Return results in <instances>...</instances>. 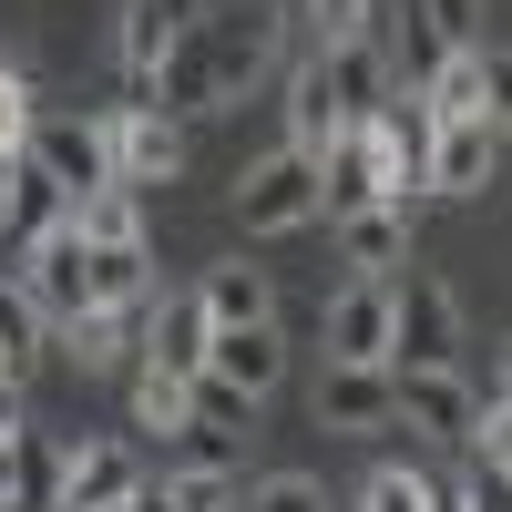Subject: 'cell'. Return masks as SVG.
I'll return each instance as SVG.
<instances>
[{
	"label": "cell",
	"instance_id": "20",
	"mask_svg": "<svg viewBox=\"0 0 512 512\" xmlns=\"http://www.w3.org/2000/svg\"><path fill=\"white\" fill-rule=\"evenodd\" d=\"M154 297V256L144 246H93V308L103 318H134Z\"/></svg>",
	"mask_w": 512,
	"mask_h": 512
},
{
	"label": "cell",
	"instance_id": "42",
	"mask_svg": "<svg viewBox=\"0 0 512 512\" xmlns=\"http://www.w3.org/2000/svg\"><path fill=\"white\" fill-rule=\"evenodd\" d=\"M123 512H134V502H123Z\"/></svg>",
	"mask_w": 512,
	"mask_h": 512
},
{
	"label": "cell",
	"instance_id": "17",
	"mask_svg": "<svg viewBox=\"0 0 512 512\" xmlns=\"http://www.w3.org/2000/svg\"><path fill=\"white\" fill-rule=\"evenodd\" d=\"M52 226H72V195L21 154V164H11V205H0V236H11V246H41Z\"/></svg>",
	"mask_w": 512,
	"mask_h": 512
},
{
	"label": "cell",
	"instance_id": "36",
	"mask_svg": "<svg viewBox=\"0 0 512 512\" xmlns=\"http://www.w3.org/2000/svg\"><path fill=\"white\" fill-rule=\"evenodd\" d=\"M175 11V31H216V0H164Z\"/></svg>",
	"mask_w": 512,
	"mask_h": 512
},
{
	"label": "cell",
	"instance_id": "25",
	"mask_svg": "<svg viewBox=\"0 0 512 512\" xmlns=\"http://www.w3.org/2000/svg\"><path fill=\"white\" fill-rule=\"evenodd\" d=\"M195 379H175V369H144L134 379V410H144V431H185V420H195Z\"/></svg>",
	"mask_w": 512,
	"mask_h": 512
},
{
	"label": "cell",
	"instance_id": "5",
	"mask_svg": "<svg viewBox=\"0 0 512 512\" xmlns=\"http://www.w3.org/2000/svg\"><path fill=\"white\" fill-rule=\"evenodd\" d=\"M103 134H113V185H175L185 175V123H164V113H144V103H113L103 113Z\"/></svg>",
	"mask_w": 512,
	"mask_h": 512
},
{
	"label": "cell",
	"instance_id": "18",
	"mask_svg": "<svg viewBox=\"0 0 512 512\" xmlns=\"http://www.w3.org/2000/svg\"><path fill=\"white\" fill-rule=\"evenodd\" d=\"M175 11L164 0H123V31H113V52H123V82H134V103H144V82L164 72V52H175Z\"/></svg>",
	"mask_w": 512,
	"mask_h": 512
},
{
	"label": "cell",
	"instance_id": "7",
	"mask_svg": "<svg viewBox=\"0 0 512 512\" xmlns=\"http://www.w3.org/2000/svg\"><path fill=\"white\" fill-rule=\"evenodd\" d=\"M390 400H400L410 431H431V441H472V410H482V390L461 369H390Z\"/></svg>",
	"mask_w": 512,
	"mask_h": 512
},
{
	"label": "cell",
	"instance_id": "31",
	"mask_svg": "<svg viewBox=\"0 0 512 512\" xmlns=\"http://www.w3.org/2000/svg\"><path fill=\"white\" fill-rule=\"evenodd\" d=\"M246 512H328V492H318L308 472H267V482L246 492Z\"/></svg>",
	"mask_w": 512,
	"mask_h": 512
},
{
	"label": "cell",
	"instance_id": "26",
	"mask_svg": "<svg viewBox=\"0 0 512 512\" xmlns=\"http://www.w3.org/2000/svg\"><path fill=\"white\" fill-rule=\"evenodd\" d=\"M236 472H164V512H236Z\"/></svg>",
	"mask_w": 512,
	"mask_h": 512
},
{
	"label": "cell",
	"instance_id": "41",
	"mask_svg": "<svg viewBox=\"0 0 512 512\" xmlns=\"http://www.w3.org/2000/svg\"><path fill=\"white\" fill-rule=\"evenodd\" d=\"M502 482H512V461H502Z\"/></svg>",
	"mask_w": 512,
	"mask_h": 512
},
{
	"label": "cell",
	"instance_id": "1",
	"mask_svg": "<svg viewBox=\"0 0 512 512\" xmlns=\"http://www.w3.org/2000/svg\"><path fill=\"white\" fill-rule=\"evenodd\" d=\"M390 369H461V297L431 267L390 277Z\"/></svg>",
	"mask_w": 512,
	"mask_h": 512
},
{
	"label": "cell",
	"instance_id": "21",
	"mask_svg": "<svg viewBox=\"0 0 512 512\" xmlns=\"http://www.w3.org/2000/svg\"><path fill=\"white\" fill-rule=\"evenodd\" d=\"M72 236H82V246H144V195H134V185L82 195V205H72Z\"/></svg>",
	"mask_w": 512,
	"mask_h": 512
},
{
	"label": "cell",
	"instance_id": "13",
	"mask_svg": "<svg viewBox=\"0 0 512 512\" xmlns=\"http://www.w3.org/2000/svg\"><path fill=\"white\" fill-rule=\"evenodd\" d=\"M195 308H205V328H277V287H267V267L226 256V267L195 277Z\"/></svg>",
	"mask_w": 512,
	"mask_h": 512
},
{
	"label": "cell",
	"instance_id": "34",
	"mask_svg": "<svg viewBox=\"0 0 512 512\" xmlns=\"http://www.w3.org/2000/svg\"><path fill=\"white\" fill-rule=\"evenodd\" d=\"M72 349H82V369H103V359H123V318H82V328H62Z\"/></svg>",
	"mask_w": 512,
	"mask_h": 512
},
{
	"label": "cell",
	"instance_id": "19",
	"mask_svg": "<svg viewBox=\"0 0 512 512\" xmlns=\"http://www.w3.org/2000/svg\"><path fill=\"white\" fill-rule=\"evenodd\" d=\"M144 369H175V379H205V349H216V328H205V308L195 297H164L154 308V338H144Z\"/></svg>",
	"mask_w": 512,
	"mask_h": 512
},
{
	"label": "cell",
	"instance_id": "24",
	"mask_svg": "<svg viewBox=\"0 0 512 512\" xmlns=\"http://www.w3.org/2000/svg\"><path fill=\"white\" fill-rule=\"evenodd\" d=\"M420 103H431L441 123H472V113H492V103H482V52H451V62H441V82H431Z\"/></svg>",
	"mask_w": 512,
	"mask_h": 512
},
{
	"label": "cell",
	"instance_id": "27",
	"mask_svg": "<svg viewBox=\"0 0 512 512\" xmlns=\"http://www.w3.org/2000/svg\"><path fill=\"white\" fill-rule=\"evenodd\" d=\"M318 31V52H338V41H369V21H379V0H308V11H297Z\"/></svg>",
	"mask_w": 512,
	"mask_h": 512
},
{
	"label": "cell",
	"instance_id": "6",
	"mask_svg": "<svg viewBox=\"0 0 512 512\" xmlns=\"http://www.w3.org/2000/svg\"><path fill=\"white\" fill-rule=\"evenodd\" d=\"M328 328V359H359V369H390V277H349L318 308Z\"/></svg>",
	"mask_w": 512,
	"mask_h": 512
},
{
	"label": "cell",
	"instance_id": "11",
	"mask_svg": "<svg viewBox=\"0 0 512 512\" xmlns=\"http://www.w3.org/2000/svg\"><path fill=\"white\" fill-rule=\"evenodd\" d=\"M502 175V123L472 113V123H441L431 134V195H482Z\"/></svg>",
	"mask_w": 512,
	"mask_h": 512
},
{
	"label": "cell",
	"instance_id": "38",
	"mask_svg": "<svg viewBox=\"0 0 512 512\" xmlns=\"http://www.w3.org/2000/svg\"><path fill=\"white\" fill-rule=\"evenodd\" d=\"M0 441H21V390H0Z\"/></svg>",
	"mask_w": 512,
	"mask_h": 512
},
{
	"label": "cell",
	"instance_id": "3",
	"mask_svg": "<svg viewBox=\"0 0 512 512\" xmlns=\"http://www.w3.org/2000/svg\"><path fill=\"white\" fill-rule=\"evenodd\" d=\"M21 297L41 308V328H82V318H103V308H93V246H82L72 226H52L41 246H21Z\"/></svg>",
	"mask_w": 512,
	"mask_h": 512
},
{
	"label": "cell",
	"instance_id": "40",
	"mask_svg": "<svg viewBox=\"0 0 512 512\" xmlns=\"http://www.w3.org/2000/svg\"><path fill=\"white\" fill-rule=\"evenodd\" d=\"M11 164H21V154H0V205H11Z\"/></svg>",
	"mask_w": 512,
	"mask_h": 512
},
{
	"label": "cell",
	"instance_id": "12",
	"mask_svg": "<svg viewBox=\"0 0 512 512\" xmlns=\"http://www.w3.org/2000/svg\"><path fill=\"white\" fill-rule=\"evenodd\" d=\"M318 82H328V113L349 123H379V103H390V62L369 52V41H338V52H318Z\"/></svg>",
	"mask_w": 512,
	"mask_h": 512
},
{
	"label": "cell",
	"instance_id": "33",
	"mask_svg": "<svg viewBox=\"0 0 512 512\" xmlns=\"http://www.w3.org/2000/svg\"><path fill=\"white\" fill-rule=\"evenodd\" d=\"M441 512H512V482L502 472H472L461 492H441Z\"/></svg>",
	"mask_w": 512,
	"mask_h": 512
},
{
	"label": "cell",
	"instance_id": "9",
	"mask_svg": "<svg viewBox=\"0 0 512 512\" xmlns=\"http://www.w3.org/2000/svg\"><path fill=\"white\" fill-rule=\"evenodd\" d=\"M144 492V461L123 451V441H82L62 451V512H123Z\"/></svg>",
	"mask_w": 512,
	"mask_h": 512
},
{
	"label": "cell",
	"instance_id": "39",
	"mask_svg": "<svg viewBox=\"0 0 512 512\" xmlns=\"http://www.w3.org/2000/svg\"><path fill=\"white\" fill-rule=\"evenodd\" d=\"M134 512H164V492H154V482H144V492H134Z\"/></svg>",
	"mask_w": 512,
	"mask_h": 512
},
{
	"label": "cell",
	"instance_id": "4",
	"mask_svg": "<svg viewBox=\"0 0 512 512\" xmlns=\"http://www.w3.org/2000/svg\"><path fill=\"white\" fill-rule=\"evenodd\" d=\"M21 154H31L72 205L113 185V134H103V113H31V144H21Z\"/></svg>",
	"mask_w": 512,
	"mask_h": 512
},
{
	"label": "cell",
	"instance_id": "32",
	"mask_svg": "<svg viewBox=\"0 0 512 512\" xmlns=\"http://www.w3.org/2000/svg\"><path fill=\"white\" fill-rule=\"evenodd\" d=\"M21 144H31V82L0 72V154H21Z\"/></svg>",
	"mask_w": 512,
	"mask_h": 512
},
{
	"label": "cell",
	"instance_id": "29",
	"mask_svg": "<svg viewBox=\"0 0 512 512\" xmlns=\"http://www.w3.org/2000/svg\"><path fill=\"white\" fill-rule=\"evenodd\" d=\"M175 472H236V431H205V420H185V431H175Z\"/></svg>",
	"mask_w": 512,
	"mask_h": 512
},
{
	"label": "cell",
	"instance_id": "28",
	"mask_svg": "<svg viewBox=\"0 0 512 512\" xmlns=\"http://www.w3.org/2000/svg\"><path fill=\"white\" fill-rule=\"evenodd\" d=\"M185 400H195V420H205V431H256V400H246V390H226L216 369H205Z\"/></svg>",
	"mask_w": 512,
	"mask_h": 512
},
{
	"label": "cell",
	"instance_id": "10",
	"mask_svg": "<svg viewBox=\"0 0 512 512\" xmlns=\"http://www.w3.org/2000/svg\"><path fill=\"white\" fill-rule=\"evenodd\" d=\"M359 205H390V164H379L369 123H359V134H338V144L318 154V216H359Z\"/></svg>",
	"mask_w": 512,
	"mask_h": 512
},
{
	"label": "cell",
	"instance_id": "35",
	"mask_svg": "<svg viewBox=\"0 0 512 512\" xmlns=\"http://www.w3.org/2000/svg\"><path fill=\"white\" fill-rule=\"evenodd\" d=\"M482 103H492L502 144H512V52H482Z\"/></svg>",
	"mask_w": 512,
	"mask_h": 512
},
{
	"label": "cell",
	"instance_id": "14",
	"mask_svg": "<svg viewBox=\"0 0 512 512\" xmlns=\"http://www.w3.org/2000/svg\"><path fill=\"white\" fill-rule=\"evenodd\" d=\"M205 62H216V103H236L246 82L277 62V21H267V11H246V21H216V31H205Z\"/></svg>",
	"mask_w": 512,
	"mask_h": 512
},
{
	"label": "cell",
	"instance_id": "22",
	"mask_svg": "<svg viewBox=\"0 0 512 512\" xmlns=\"http://www.w3.org/2000/svg\"><path fill=\"white\" fill-rule=\"evenodd\" d=\"M338 134H349V123L328 113V82H318V62H297V82H287V144H297V154H328Z\"/></svg>",
	"mask_w": 512,
	"mask_h": 512
},
{
	"label": "cell",
	"instance_id": "37",
	"mask_svg": "<svg viewBox=\"0 0 512 512\" xmlns=\"http://www.w3.org/2000/svg\"><path fill=\"white\" fill-rule=\"evenodd\" d=\"M492 400L512 410V338H502V359H492Z\"/></svg>",
	"mask_w": 512,
	"mask_h": 512
},
{
	"label": "cell",
	"instance_id": "30",
	"mask_svg": "<svg viewBox=\"0 0 512 512\" xmlns=\"http://www.w3.org/2000/svg\"><path fill=\"white\" fill-rule=\"evenodd\" d=\"M420 21L441 31V52H482V0H420Z\"/></svg>",
	"mask_w": 512,
	"mask_h": 512
},
{
	"label": "cell",
	"instance_id": "8",
	"mask_svg": "<svg viewBox=\"0 0 512 512\" xmlns=\"http://www.w3.org/2000/svg\"><path fill=\"white\" fill-rule=\"evenodd\" d=\"M400 400H390V369H359V359H328L318 369V431H390Z\"/></svg>",
	"mask_w": 512,
	"mask_h": 512
},
{
	"label": "cell",
	"instance_id": "23",
	"mask_svg": "<svg viewBox=\"0 0 512 512\" xmlns=\"http://www.w3.org/2000/svg\"><path fill=\"white\" fill-rule=\"evenodd\" d=\"M359 512H441V482L420 472V461H379L369 492H359Z\"/></svg>",
	"mask_w": 512,
	"mask_h": 512
},
{
	"label": "cell",
	"instance_id": "15",
	"mask_svg": "<svg viewBox=\"0 0 512 512\" xmlns=\"http://www.w3.org/2000/svg\"><path fill=\"white\" fill-rule=\"evenodd\" d=\"M205 369H216L226 390L267 400L277 379H287V349H277V328H216V349H205Z\"/></svg>",
	"mask_w": 512,
	"mask_h": 512
},
{
	"label": "cell",
	"instance_id": "16",
	"mask_svg": "<svg viewBox=\"0 0 512 512\" xmlns=\"http://www.w3.org/2000/svg\"><path fill=\"white\" fill-rule=\"evenodd\" d=\"M338 246H349L359 277H400L410 267V216L400 205H359V216H338Z\"/></svg>",
	"mask_w": 512,
	"mask_h": 512
},
{
	"label": "cell",
	"instance_id": "2",
	"mask_svg": "<svg viewBox=\"0 0 512 512\" xmlns=\"http://www.w3.org/2000/svg\"><path fill=\"white\" fill-rule=\"evenodd\" d=\"M236 216H246V236H287V226H318V154L277 144L267 164H246V175H236Z\"/></svg>",
	"mask_w": 512,
	"mask_h": 512
}]
</instances>
